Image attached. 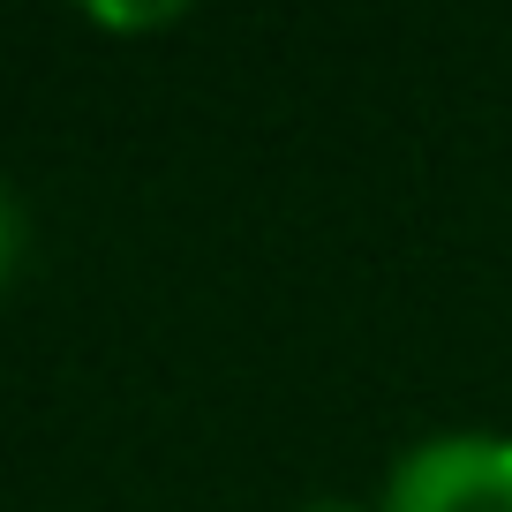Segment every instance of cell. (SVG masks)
I'll return each mask as SVG.
<instances>
[{
	"instance_id": "7a4b0ae2",
	"label": "cell",
	"mask_w": 512,
	"mask_h": 512,
	"mask_svg": "<svg viewBox=\"0 0 512 512\" xmlns=\"http://www.w3.org/2000/svg\"><path fill=\"white\" fill-rule=\"evenodd\" d=\"M16 264H23V211H16V196L0 189V287L16 279Z\"/></svg>"
},
{
	"instance_id": "3957f363",
	"label": "cell",
	"mask_w": 512,
	"mask_h": 512,
	"mask_svg": "<svg viewBox=\"0 0 512 512\" xmlns=\"http://www.w3.org/2000/svg\"><path fill=\"white\" fill-rule=\"evenodd\" d=\"M302 512H362V505H347V497H317V505H302Z\"/></svg>"
},
{
	"instance_id": "6da1fadb",
	"label": "cell",
	"mask_w": 512,
	"mask_h": 512,
	"mask_svg": "<svg viewBox=\"0 0 512 512\" xmlns=\"http://www.w3.org/2000/svg\"><path fill=\"white\" fill-rule=\"evenodd\" d=\"M384 512H512V437L445 430L407 445L384 475Z\"/></svg>"
}]
</instances>
